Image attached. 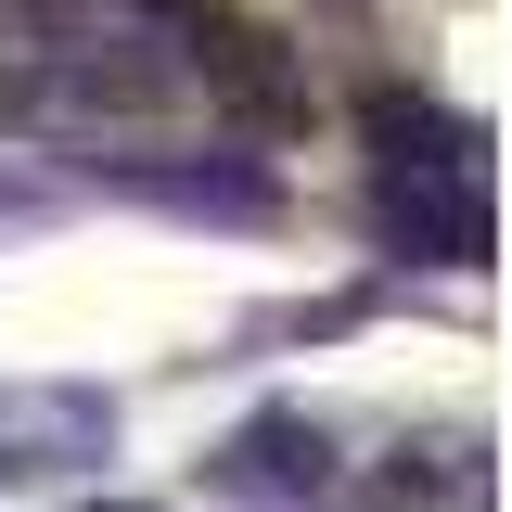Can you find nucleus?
Instances as JSON below:
<instances>
[{"label":"nucleus","mask_w":512,"mask_h":512,"mask_svg":"<svg viewBox=\"0 0 512 512\" xmlns=\"http://www.w3.org/2000/svg\"><path fill=\"white\" fill-rule=\"evenodd\" d=\"M372 231L410 256H436V269H487V192L461 180V167H423V180H384L372 192Z\"/></svg>","instance_id":"obj_1"},{"label":"nucleus","mask_w":512,"mask_h":512,"mask_svg":"<svg viewBox=\"0 0 512 512\" xmlns=\"http://www.w3.org/2000/svg\"><path fill=\"white\" fill-rule=\"evenodd\" d=\"M103 436H116L103 397H0V474H77Z\"/></svg>","instance_id":"obj_2"},{"label":"nucleus","mask_w":512,"mask_h":512,"mask_svg":"<svg viewBox=\"0 0 512 512\" xmlns=\"http://www.w3.org/2000/svg\"><path fill=\"white\" fill-rule=\"evenodd\" d=\"M320 461H333V436H320L308 410H256L244 436L218 448V474H231V487H295V512H308V487H320Z\"/></svg>","instance_id":"obj_3"},{"label":"nucleus","mask_w":512,"mask_h":512,"mask_svg":"<svg viewBox=\"0 0 512 512\" xmlns=\"http://www.w3.org/2000/svg\"><path fill=\"white\" fill-rule=\"evenodd\" d=\"M0 13H64V0H0Z\"/></svg>","instance_id":"obj_4"}]
</instances>
